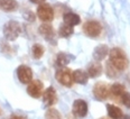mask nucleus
Here are the masks:
<instances>
[{
    "label": "nucleus",
    "mask_w": 130,
    "mask_h": 119,
    "mask_svg": "<svg viewBox=\"0 0 130 119\" xmlns=\"http://www.w3.org/2000/svg\"><path fill=\"white\" fill-rule=\"evenodd\" d=\"M110 62L111 65L116 67L118 71H126L129 66V60L127 57L126 53L121 48L115 47L110 51Z\"/></svg>",
    "instance_id": "nucleus-1"
},
{
    "label": "nucleus",
    "mask_w": 130,
    "mask_h": 119,
    "mask_svg": "<svg viewBox=\"0 0 130 119\" xmlns=\"http://www.w3.org/2000/svg\"><path fill=\"white\" fill-rule=\"evenodd\" d=\"M21 33V27L16 20H9L4 26V35L7 40H15Z\"/></svg>",
    "instance_id": "nucleus-2"
},
{
    "label": "nucleus",
    "mask_w": 130,
    "mask_h": 119,
    "mask_svg": "<svg viewBox=\"0 0 130 119\" xmlns=\"http://www.w3.org/2000/svg\"><path fill=\"white\" fill-rule=\"evenodd\" d=\"M83 32L89 37H98L102 32V26L96 20H89L83 26Z\"/></svg>",
    "instance_id": "nucleus-3"
},
{
    "label": "nucleus",
    "mask_w": 130,
    "mask_h": 119,
    "mask_svg": "<svg viewBox=\"0 0 130 119\" xmlns=\"http://www.w3.org/2000/svg\"><path fill=\"white\" fill-rule=\"evenodd\" d=\"M37 16L42 21L48 23L52 21L54 18V10L53 8L47 4H42L37 8Z\"/></svg>",
    "instance_id": "nucleus-4"
},
{
    "label": "nucleus",
    "mask_w": 130,
    "mask_h": 119,
    "mask_svg": "<svg viewBox=\"0 0 130 119\" xmlns=\"http://www.w3.org/2000/svg\"><path fill=\"white\" fill-rule=\"evenodd\" d=\"M110 93V89L107 85V83L104 82H98L95 83V85L93 86V94L95 97V99L98 100H105L109 97Z\"/></svg>",
    "instance_id": "nucleus-5"
},
{
    "label": "nucleus",
    "mask_w": 130,
    "mask_h": 119,
    "mask_svg": "<svg viewBox=\"0 0 130 119\" xmlns=\"http://www.w3.org/2000/svg\"><path fill=\"white\" fill-rule=\"evenodd\" d=\"M56 80L65 86H71L73 84L72 72L69 69H61L56 72Z\"/></svg>",
    "instance_id": "nucleus-6"
},
{
    "label": "nucleus",
    "mask_w": 130,
    "mask_h": 119,
    "mask_svg": "<svg viewBox=\"0 0 130 119\" xmlns=\"http://www.w3.org/2000/svg\"><path fill=\"white\" fill-rule=\"evenodd\" d=\"M17 77L21 83H29L32 80V71L29 66L20 65L17 67Z\"/></svg>",
    "instance_id": "nucleus-7"
},
{
    "label": "nucleus",
    "mask_w": 130,
    "mask_h": 119,
    "mask_svg": "<svg viewBox=\"0 0 130 119\" xmlns=\"http://www.w3.org/2000/svg\"><path fill=\"white\" fill-rule=\"evenodd\" d=\"M43 88L44 85L39 80H32L27 86V92L32 98H39L43 93Z\"/></svg>",
    "instance_id": "nucleus-8"
},
{
    "label": "nucleus",
    "mask_w": 130,
    "mask_h": 119,
    "mask_svg": "<svg viewBox=\"0 0 130 119\" xmlns=\"http://www.w3.org/2000/svg\"><path fill=\"white\" fill-rule=\"evenodd\" d=\"M72 110H73V113L77 117H85L88 115V103L86 101L82 99H77L73 102V107H72Z\"/></svg>",
    "instance_id": "nucleus-9"
},
{
    "label": "nucleus",
    "mask_w": 130,
    "mask_h": 119,
    "mask_svg": "<svg viewBox=\"0 0 130 119\" xmlns=\"http://www.w3.org/2000/svg\"><path fill=\"white\" fill-rule=\"evenodd\" d=\"M43 101H44L45 106H47V107H51L56 103V101H57V96H56V91L53 86L47 88L45 90V92L43 93Z\"/></svg>",
    "instance_id": "nucleus-10"
},
{
    "label": "nucleus",
    "mask_w": 130,
    "mask_h": 119,
    "mask_svg": "<svg viewBox=\"0 0 130 119\" xmlns=\"http://www.w3.org/2000/svg\"><path fill=\"white\" fill-rule=\"evenodd\" d=\"M39 34L44 37L45 39L52 42L55 38V31H54L53 26L51 24H43V25L39 26Z\"/></svg>",
    "instance_id": "nucleus-11"
},
{
    "label": "nucleus",
    "mask_w": 130,
    "mask_h": 119,
    "mask_svg": "<svg viewBox=\"0 0 130 119\" xmlns=\"http://www.w3.org/2000/svg\"><path fill=\"white\" fill-rule=\"evenodd\" d=\"M63 20H64V24L69 26H77L78 24L81 23V18L80 16L76 15L74 12H65L64 16H63Z\"/></svg>",
    "instance_id": "nucleus-12"
},
{
    "label": "nucleus",
    "mask_w": 130,
    "mask_h": 119,
    "mask_svg": "<svg viewBox=\"0 0 130 119\" xmlns=\"http://www.w3.org/2000/svg\"><path fill=\"white\" fill-rule=\"evenodd\" d=\"M88 75L90 78H96L102 73V65L99 62H92L88 65Z\"/></svg>",
    "instance_id": "nucleus-13"
},
{
    "label": "nucleus",
    "mask_w": 130,
    "mask_h": 119,
    "mask_svg": "<svg viewBox=\"0 0 130 119\" xmlns=\"http://www.w3.org/2000/svg\"><path fill=\"white\" fill-rule=\"evenodd\" d=\"M73 77V82H76L78 84H85L89 80V75L88 73L83 70H76L72 73Z\"/></svg>",
    "instance_id": "nucleus-14"
},
{
    "label": "nucleus",
    "mask_w": 130,
    "mask_h": 119,
    "mask_svg": "<svg viewBox=\"0 0 130 119\" xmlns=\"http://www.w3.org/2000/svg\"><path fill=\"white\" fill-rule=\"evenodd\" d=\"M109 53V47L107 46V45H99V46H96L94 48L93 51V57L95 61H101V60H103L105 56H107V54Z\"/></svg>",
    "instance_id": "nucleus-15"
},
{
    "label": "nucleus",
    "mask_w": 130,
    "mask_h": 119,
    "mask_svg": "<svg viewBox=\"0 0 130 119\" xmlns=\"http://www.w3.org/2000/svg\"><path fill=\"white\" fill-rule=\"evenodd\" d=\"M107 110L108 115L111 119H122L123 118V112L119 107L115 105H107Z\"/></svg>",
    "instance_id": "nucleus-16"
},
{
    "label": "nucleus",
    "mask_w": 130,
    "mask_h": 119,
    "mask_svg": "<svg viewBox=\"0 0 130 119\" xmlns=\"http://www.w3.org/2000/svg\"><path fill=\"white\" fill-rule=\"evenodd\" d=\"M0 8L4 11H15L18 8V2L16 0H0Z\"/></svg>",
    "instance_id": "nucleus-17"
},
{
    "label": "nucleus",
    "mask_w": 130,
    "mask_h": 119,
    "mask_svg": "<svg viewBox=\"0 0 130 119\" xmlns=\"http://www.w3.org/2000/svg\"><path fill=\"white\" fill-rule=\"evenodd\" d=\"M73 33H74V29H73V27L66 25V24H63V25H61V27H59V29H58L59 36L64 37V38H67V37H70Z\"/></svg>",
    "instance_id": "nucleus-18"
},
{
    "label": "nucleus",
    "mask_w": 130,
    "mask_h": 119,
    "mask_svg": "<svg viewBox=\"0 0 130 119\" xmlns=\"http://www.w3.org/2000/svg\"><path fill=\"white\" fill-rule=\"evenodd\" d=\"M110 93L113 94L115 97H121L124 93V85L121 83H115V84L111 85Z\"/></svg>",
    "instance_id": "nucleus-19"
},
{
    "label": "nucleus",
    "mask_w": 130,
    "mask_h": 119,
    "mask_svg": "<svg viewBox=\"0 0 130 119\" xmlns=\"http://www.w3.org/2000/svg\"><path fill=\"white\" fill-rule=\"evenodd\" d=\"M44 52H45V50H44V47H43V45H40V44L32 45L31 54H32V56H34V58H36V60L40 58L43 55H44Z\"/></svg>",
    "instance_id": "nucleus-20"
},
{
    "label": "nucleus",
    "mask_w": 130,
    "mask_h": 119,
    "mask_svg": "<svg viewBox=\"0 0 130 119\" xmlns=\"http://www.w3.org/2000/svg\"><path fill=\"white\" fill-rule=\"evenodd\" d=\"M70 62V57L69 55H66L65 53H59L57 56H56V65L59 67H64L69 64Z\"/></svg>",
    "instance_id": "nucleus-21"
},
{
    "label": "nucleus",
    "mask_w": 130,
    "mask_h": 119,
    "mask_svg": "<svg viewBox=\"0 0 130 119\" xmlns=\"http://www.w3.org/2000/svg\"><path fill=\"white\" fill-rule=\"evenodd\" d=\"M0 52L5 55H11L12 54V47L9 45V43L5 39H0Z\"/></svg>",
    "instance_id": "nucleus-22"
},
{
    "label": "nucleus",
    "mask_w": 130,
    "mask_h": 119,
    "mask_svg": "<svg viewBox=\"0 0 130 119\" xmlns=\"http://www.w3.org/2000/svg\"><path fill=\"white\" fill-rule=\"evenodd\" d=\"M45 119H62V117H61V113L58 112V110L51 108V109H48L46 111Z\"/></svg>",
    "instance_id": "nucleus-23"
},
{
    "label": "nucleus",
    "mask_w": 130,
    "mask_h": 119,
    "mask_svg": "<svg viewBox=\"0 0 130 119\" xmlns=\"http://www.w3.org/2000/svg\"><path fill=\"white\" fill-rule=\"evenodd\" d=\"M121 101H122V103H123L126 107L130 108V93L124 92L122 96H121Z\"/></svg>",
    "instance_id": "nucleus-24"
},
{
    "label": "nucleus",
    "mask_w": 130,
    "mask_h": 119,
    "mask_svg": "<svg viewBox=\"0 0 130 119\" xmlns=\"http://www.w3.org/2000/svg\"><path fill=\"white\" fill-rule=\"evenodd\" d=\"M24 18H25L27 21H34L35 18H36V16H35V13L32 11H26L24 13Z\"/></svg>",
    "instance_id": "nucleus-25"
},
{
    "label": "nucleus",
    "mask_w": 130,
    "mask_h": 119,
    "mask_svg": "<svg viewBox=\"0 0 130 119\" xmlns=\"http://www.w3.org/2000/svg\"><path fill=\"white\" fill-rule=\"evenodd\" d=\"M113 69H116V67H113L112 65H111V67H110V65L108 64V70H107V74L109 75V77H111V78H113V77H116V74H117V72L115 71Z\"/></svg>",
    "instance_id": "nucleus-26"
},
{
    "label": "nucleus",
    "mask_w": 130,
    "mask_h": 119,
    "mask_svg": "<svg viewBox=\"0 0 130 119\" xmlns=\"http://www.w3.org/2000/svg\"><path fill=\"white\" fill-rule=\"evenodd\" d=\"M10 119H27L26 117H24V116H20V115H12Z\"/></svg>",
    "instance_id": "nucleus-27"
},
{
    "label": "nucleus",
    "mask_w": 130,
    "mask_h": 119,
    "mask_svg": "<svg viewBox=\"0 0 130 119\" xmlns=\"http://www.w3.org/2000/svg\"><path fill=\"white\" fill-rule=\"evenodd\" d=\"M32 4H36V5H42L45 2V0H30Z\"/></svg>",
    "instance_id": "nucleus-28"
},
{
    "label": "nucleus",
    "mask_w": 130,
    "mask_h": 119,
    "mask_svg": "<svg viewBox=\"0 0 130 119\" xmlns=\"http://www.w3.org/2000/svg\"><path fill=\"white\" fill-rule=\"evenodd\" d=\"M1 113H2V111H1V109H0V116H1Z\"/></svg>",
    "instance_id": "nucleus-29"
},
{
    "label": "nucleus",
    "mask_w": 130,
    "mask_h": 119,
    "mask_svg": "<svg viewBox=\"0 0 130 119\" xmlns=\"http://www.w3.org/2000/svg\"><path fill=\"white\" fill-rule=\"evenodd\" d=\"M100 119H108V118H100Z\"/></svg>",
    "instance_id": "nucleus-30"
}]
</instances>
